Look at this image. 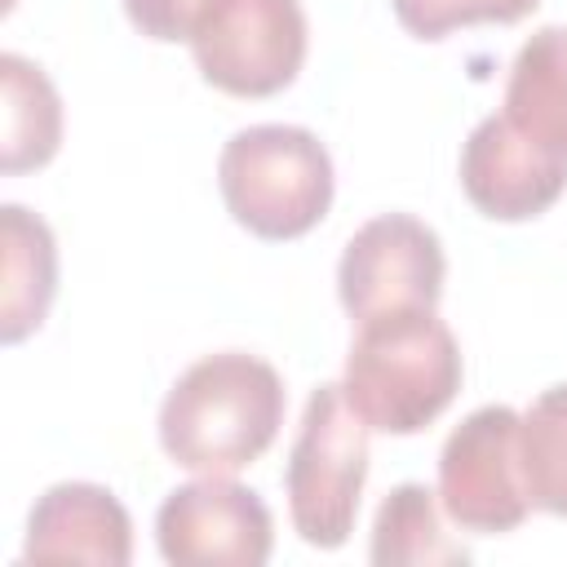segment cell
Returning a JSON list of instances; mask_svg holds the SVG:
<instances>
[{
	"label": "cell",
	"mask_w": 567,
	"mask_h": 567,
	"mask_svg": "<svg viewBox=\"0 0 567 567\" xmlns=\"http://www.w3.org/2000/svg\"><path fill=\"white\" fill-rule=\"evenodd\" d=\"M284 377L248 354L195 359L159 403V447L190 474H235L266 456L284 425Z\"/></svg>",
	"instance_id": "1"
},
{
	"label": "cell",
	"mask_w": 567,
	"mask_h": 567,
	"mask_svg": "<svg viewBox=\"0 0 567 567\" xmlns=\"http://www.w3.org/2000/svg\"><path fill=\"white\" fill-rule=\"evenodd\" d=\"M465 377L452 328L430 306L385 310L359 323L341 390L381 434H421L456 399Z\"/></svg>",
	"instance_id": "2"
},
{
	"label": "cell",
	"mask_w": 567,
	"mask_h": 567,
	"mask_svg": "<svg viewBox=\"0 0 567 567\" xmlns=\"http://www.w3.org/2000/svg\"><path fill=\"white\" fill-rule=\"evenodd\" d=\"M226 213L257 239H301L332 208V155L301 124H248L217 159Z\"/></svg>",
	"instance_id": "3"
},
{
	"label": "cell",
	"mask_w": 567,
	"mask_h": 567,
	"mask_svg": "<svg viewBox=\"0 0 567 567\" xmlns=\"http://www.w3.org/2000/svg\"><path fill=\"white\" fill-rule=\"evenodd\" d=\"M368 483V421L350 408L341 381L310 390L288 465V518L297 536L315 549H341L359 518V496Z\"/></svg>",
	"instance_id": "4"
},
{
	"label": "cell",
	"mask_w": 567,
	"mask_h": 567,
	"mask_svg": "<svg viewBox=\"0 0 567 567\" xmlns=\"http://www.w3.org/2000/svg\"><path fill=\"white\" fill-rule=\"evenodd\" d=\"M186 44L213 89L275 97L297 80L310 27L301 0H213Z\"/></svg>",
	"instance_id": "5"
},
{
	"label": "cell",
	"mask_w": 567,
	"mask_h": 567,
	"mask_svg": "<svg viewBox=\"0 0 567 567\" xmlns=\"http://www.w3.org/2000/svg\"><path fill=\"white\" fill-rule=\"evenodd\" d=\"M518 421L505 403L474 408L439 452V505L474 536H505L532 514L518 470Z\"/></svg>",
	"instance_id": "6"
},
{
	"label": "cell",
	"mask_w": 567,
	"mask_h": 567,
	"mask_svg": "<svg viewBox=\"0 0 567 567\" xmlns=\"http://www.w3.org/2000/svg\"><path fill=\"white\" fill-rule=\"evenodd\" d=\"M447 279L443 239L412 213H381L363 221L337 261V297L354 323L408 310V306H439Z\"/></svg>",
	"instance_id": "7"
},
{
	"label": "cell",
	"mask_w": 567,
	"mask_h": 567,
	"mask_svg": "<svg viewBox=\"0 0 567 567\" xmlns=\"http://www.w3.org/2000/svg\"><path fill=\"white\" fill-rule=\"evenodd\" d=\"M155 545L177 567H261L275 549V518L252 487L204 474L164 496Z\"/></svg>",
	"instance_id": "8"
},
{
	"label": "cell",
	"mask_w": 567,
	"mask_h": 567,
	"mask_svg": "<svg viewBox=\"0 0 567 567\" xmlns=\"http://www.w3.org/2000/svg\"><path fill=\"white\" fill-rule=\"evenodd\" d=\"M461 190L492 221H532L567 190V155L523 137L505 115H487L461 146Z\"/></svg>",
	"instance_id": "9"
},
{
	"label": "cell",
	"mask_w": 567,
	"mask_h": 567,
	"mask_svg": "<svg viewBox=\"0 0 567 567\" xmlns=\"http://www.w3.org/2000/svg\"><path fill=\"white\" fill-rule=\"evenodd\" d=\"M27 563H102L124 567L133 558V518L102 483H53L27 518Z\"/></svg>",
	"instance_id": "10"
},
{
	"label": "cell",
	"mask_w": 567,
	"mask_h": 567,
	"mask_svg": "<svg viewBox=\"0 0 567 567\" xmlns=\"http://www.w3.org/2000/svg\"><path fill=\"white\" fill-rule=\"evenodd\" d=\"M523 137L567 155V27H536L509 62L505 111Z\"/></svg>",
	"instance_id": "11"
},
{
	"label": "cell",
	"mask_w": 567,
	"mask_h": 567,
	"mask_svg": "<svg viewBox=\"0 0 567 567\" xmlns=\"http://www.w3.org/2000/svg\"><path fill=\"white\" fill-rule=\"evenodd\" d=\"M4 230V301H0V341L18 346L31 337L58 292V244L44 217L22 204L0 208Z\"/></svg>",
	"instance_id": "12"
},
{
	"label": "cell",
	"mask_w": 567,
	"mask_h": 567,
	"mask_svg": "<svg viewBox=\"0 0 567 567\" xmlns=\"http://www.w3.org/2000/svg\"><path fill=\"white\" fill-rule=\"evenodd\" d=\"M0 89H4V142L0 168L27 173L44 168L62 146V97L53 80L27 62L22 53L0 58Z\"/></svg>",
	"instance_id": "13"
},
{
	"label": "cell",
	"mask_w": 567,
	"mask_h": 567,
	"mask_svg": "<svg viewBox=\"0 0 567 567\" xmlns=\"http://www.w3.org/2000/svg\"><path fill=\"white\" fill-rule=\"evenodd\" d=\"M439 492L425 483H399L372 518V545L368 558L377 567H456L470 563V549L452 540L439 523Z\"/></svg>",
	"instance_id": "14"
},
{
	"label": "cell",
	"mask_w": 567,
	"mask_h": 567,
	"mask_svg": "<svg viewBox=\"0 0 567 567\" xmlns=\"http://www.w3.org/2000/svg\"><path fill=\"white\" fill-rule=\"evenodd\" d=\"M518 470L532 509L567 518V381L540 390L523 412Z\"/></svg>",
	"instance_id": "15"
},
{
	"label": "cell",
	"mask_w": 567,
	"mask_h": 567,
	"mask_svg": "<svg viewBox=\"0 0 567 567\" xmlns=\"http://www.w3.org/2000/svg\"><path fill=\"white\" fill-rule=\"evenodd\" d=\"M540 0H390L399 27L416 40H443L461 27H478V22H523Z\"/></svg>",
	"instance_id": "16"
},
{
	"label": "cell",
	"mask_w": 567,
	"mask_h": 567,
	"mask_svg": "<svg viewBox=\"0 0 567 567\" xmlns=\"http://www.w3.org/2000/svg\"><path fill=\"white\" fill-rule=\"evenodd\" d=\"M208 4L213 0H124V13L146 40L177 44V40H190V31Z\"/></svg>",
	"instance_id": "17"
}]
</instances>
